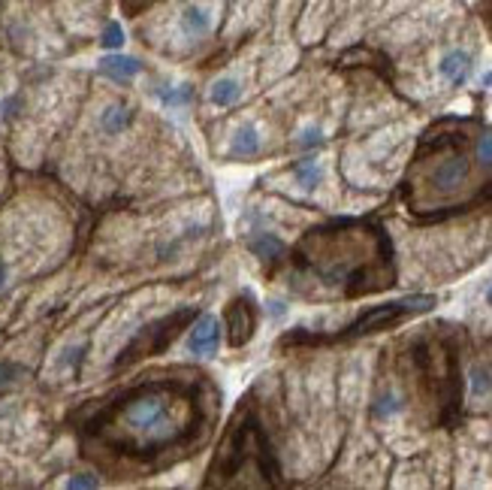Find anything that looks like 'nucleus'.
<instances>
[{
    "mask_svg": "<svg viewBox=\"0 0 492 490\" xmlns=\"http://www.w3.org/2000/svg\"><path fill=\"white\" fill-rule=\"evenodd\" d=\"M121 427L133 433L145 445H164V442L175 439L181 427L175 424L173 400L164 390H140L136 396L121 405L118 412Z\"/></svg>",
    "mask_w": 492,
    "mask_h": 490,
    "instance_id": "obj_1",
    "label": "nucleus"
},
{
    "mask_svg": "<svg viewBox=\"0 0 492 490\" xmlns=\"http://www.w3.org/2000/svg\"><path fill=\"white\" fill-rule=\"evenodd\" d=\"M432 306H435V297H423V294L405 297V300H393V303H383V306H378V309H368L366 315H359L351 324L348 333L351 336H366V333L383 331V327H393V324H399V321L408 318V315L429 312Z\"/></svg>",
    "mask_w": 492,
    "mask_h": 490,
    "instance_id": "obj_2",
    "label": "nucleus"
},
{
    "mask_svg": "<svg viewBox=\"0 0 492 490\" xmlns=\"http://www.w3.org/2000/svg\"><path fill=\"white\" fill-rule=\"evenodd\" d=\"M218 25V6L214 0H179L173 12V28L184 43H203Z\"/></svg>",
    "mask_w": 492,
    "mask_h": 490,
    "instance_id": "obj_3",
    "label": "nucleus"
},
{
    "mask_svg": "<svg viewBox=\"0 0 492 490\" xmlns=\"http://www.w3.org/2000/svg\"><path fill=\"white\" fill-rule=\"evenodd\" d=\"M194 318V312L190 309H181L175 312V315H169L164 321H157L155 327H149V331H142V336H136L133 342L125 348V355L118 357V366L130 363L133 357H145V355H155L157 348H164L169 339H173L175 333H179V327H184L188 321Z\"/></svg>",
    "mask_w": 492,
    "mask_h": 490,
    "instance_id": "obj_4",
    "label": "nucleus"
},
{
    "mask_svg": "<svg viewBox=\"0 0 492 490\" xmlns=\"http://www.w3.org/2000/svg\"><path fill=\"white\" fill-rule=\"evenodd\" d=\"M468 179V160L463 155H450L444 158L441 164H435L432 176H429V182H432L435 191H441V194H450V191L463 188Z\"/></svg>",
    "mask_w": 492,
    "mask_h": 490,
    "instance_id": "obj_5",
    "label": "nucleus"
},
{
    "mask_svg": "<svg viewBox=\"0 0 492 490\" xmlns=\"http://www.w3.org/2000/svg\"><path fill=\"white\" fill-rule=\"evenodd\" d=\"M227 333L233 346H245L254 333V306H248L245 297L227 306Z\"/></svg>",
    "mask_w": 492,
    "mask_h": 490,
    "instance_id": "obj_6",
    "label": "nucleus"
},
{
    "mask_svg": "<svg viewBox=\"0 0 492 490\" xmlns=\"http://www.w3.org/2000/svg\"><path fill=\"white\" fill-rule=\"evenodd\" d=\"M472 67H474V58H472V52H465V49H450V52H444L441 61H438V73H441V79L450 82L453 88L465 86V79L472 76Z\"/></svg>",
    "mask_w": 492,
    "mask_h": 490,
    "instance_id": "obj_7",
    "label": "nucleus"
},
{
    "mask_svg": "<svg viewBox=\"0 0 492 490\" xmlns=\"http://www.w3.org/2000/svg\"><path fill=\"white\" fill-rule=\"evenodd\" d=\"M100 73L109 76L112 82H130L142 73V61L133 55H125V52H106L100 58Z\"/></svg>",
    "mask_w": 492,
    "mask_h": 490,
    "instance_id": "obj_8",
    "label": "nucleus"
},
{
    "mask_svg": "<svg viewBox=\"0 0 492 490\" xmlns=\"http://www.w3.org/2000/svg\"><path fill=\"white\" fill-rule=\"evenodd\" d=\"M188 346H190V351H194V355L212 357L214 351H218V346H221V324L212 315H203V318L197 321L194 331H190Z\"/></svg>",
    "mask_w": 492,
    "mask_h": 490,
    "instance_id": "obj_9",
    "label": "nucleus"
},
{
    "mask_svg": "<svg viewBox=\"0 0 492 490\" xmlns=\"http://www.w3.org/2000/svg\"><path fill=\"white\" fill-rule=\"evenodd\" d=\"M133 118H136V112L130 110L127 103H112V106H106L103 116H100V127H103L106 134L118 136L133 125Z\"/></svg>",
    "mask_w": 492,
    "mask_h": 490,
    "instance_id": "obj_10",
    "label": "nucleus"
},
{
    "mask_svg": "<svg viewBox=\"0 0 492 490\" xmlns=\"http://www.w3.org/2000/svg\"><path fill=\"white\" fill-rule=\"evenodd\" d=\"M239 97H242V86L233 76H221V79H214L209 88V101L214 106H233Z\"/></svg>",
    "mask_w": 492,
    "mask_h": 490,
    "instance_id": "obj_11",
    "label": "nucleus"
},
{
    "mask_svg": "<svg viewBox=\"0 0 492 490\" xmlns=\"http://www.w3.org/2000/svg\"><path fill=\"white\" fill-rule=\"evenodd\" d=\"M260 145H263V140H260V130L251 127V125H245V127L236 130L230 151H233V155H239V158H248V155H257Z\"/></svg>",
    "mask_w": 492,
    "mask_h": 490,
    "instance_id": "obj_12",
    "label": "nucleus"
},
{
    "mask_svg": "<svg viewBox=\"0 0 492 490\" xmlns=\"http://www.w3.org/2000/svg\"><path fill=\"white\" fill-rule=\"evenodd\" d=\"M157 97H160V103H166V106H179L194 97V88H190L188 82H164V86L157 88Z\"/></svg>",
    "mask_w": 492,
    "mask_h": 490,
    "instance_id": "obj_13",
    "label": "nucleus"
},
{
    "mask_svg": "<svg viewBox=\"0 0 492 490\" xmlns=\"http://www.w3.org/2000/svg\"><path fill=\"white\" fill-rule=\"evenodd\" d=\"M320 179H324V167H320L314 158H305V160H299L296 164V182L302 188H309V191L318 188Z\"/></svg>",
    "mask_w": 492,
    "mask_h": 490,
    "instance_id": "obj_14",
    "label": "nucleus"
},
{
    "mask_svg": "<svg viewBox=\"0 0 492 490\" xmlns=\"http://www.w3.org/2000/svg\"><path fill=\"white\" fill-rule=\"evenodd\" d=\"M251 251L257 257H266V260H272V257H278L281 251H284V245L278 236H272V233H257L251 240Z\"/></svg>",
    "mask_w": 492,
    "mask_h": 490,
    "instance_id": "obj_15",
    "label": "nucleus"
},
{
    "mask_svg": "<svg viewBox=\"0 0 492 490\" xmlns=\"http://www.w3.org/2000/svg\"><path fill=\"white\" fill-rule=\"evenodd\" d=\"M125 28H121V21H106L103 30H100V45H103L106 52H118L121 45H125Z\"/></svg>",
    "mask_w": 492,
    "mask_h": 490,
    "instance_id": "obj_16",
    "label": "nucleus"
},
{
    "mask_svg": "<svg viewBox=\"0 0 492 490\" xmlns=\"http://www.w3.org/2000/svg\"><path fill=\"white\" fill-rule=\"evenodd\" d=\"M396 412H402V400L396 394H383L378 403H375V418H393Z\"/></svg>",
    "mask_w": 492,
    "mask_h": 490,
    "instance_id": "obj_17",
    "label": "nucleus"
},
{
    "mask_svg": "<svg viewBox=\"0 0 492 490\" xmlns=\"http://www.w3.org/2000/svg\"><path fill=\"white\" fill-rule=\"evenodd\" d=\"M318 145H324V130L320 127H305L299 134V149H318Z\"/></svg>",
    "mask_w": 492,
    "mask_h": 490,
    "instance_id": "obj_18",
    "label": "nucleus"
},
{
    "mask_svg": "<svg viewBox=\"0 0 492 490\" xmlns=\"http://www.w3.org/2000/svg\"><path fill=\"white\" fill-rule=\"evenodd\" d=\"M19 375H21V366L19 363H12V361H0V388H10L19 381Z\"/></svg>",
    "mask_w": 492,
    "mask_h": 490,
    "instance_id": "obj_19",
    "label": "nucleus"
},
{
    "mask_svg": "<svg viewBox=\"0 0 492 490\" xmlns=\"http://www.w3.org/2000/svg\"><path fill=\"white\" fill-rule=\"evenodd\" d=\"M160 0H121V6L130 12V15H136V12H145V10H151V6H157Z\"/></svg>",
    "mask_w": 492,
    "mask_h": 490,
    "instance_id": "obj_20",
    "label": "nucleus"
},
{
    "mask_svg": "<svg viewBox=\"0 0 492 490\" xmlns=\"http://www.w3.org/2000/svg\"><path fill=\"white\" fill-rule=\"evenodd\" d=\"M478 158H480V164L492 167V134L480 136V143H478Z\"/></svg>",
    "mask_w": 492,
    "mask_h": 490,
    "instance_id": "obj_21",
    "label": "nucleus"
},
{
    "mask_svg": "<svg viewBox=\"0 0 492 490\" xmlns=\"http://www.w3.org/2000/svg\"><path fill=\"white\" fill-rule=\"evenodd\" d=\"M21 110V94H10L4 101V106H0V112H4V118H12L15 112Z\"/></svg>",
    "mask_w": 492,
    "mask_h": 490,
    "instance_id": "obj_22",
    "label": "nucleus"
},
{
    "mask_svg": "<svg viewBox=\"0 0 492 490\" xmlns=\"http://www.w3.org/2000/svg\"><path fill=\"white\" fill-rule=\"evenodd\" d=\"M82 355H85V348H73V351H67V355L60 357V366H70V370H79Z\"/></svg>",
    "mask_w": 492,
    "mask_h": 490,
    "instance_id": "obj_23",
    "label": "nucleus"
},
{
    "mask_svg": "<svg viewBox=\"0 0 492 490\" xmlns=\"http://www.w3.org/2000/svg\"><path fill=\"white\" fill-rule=\"evenodd\" d=\"M97 485H100V481L94 476H88V472H82V476H76V478L67 481V487H97Z\"/></svg>",
    "mask_w": 492,
    "mask_h": 490,
    "instance_id": "obj_24",
    "label": "nucleus"
},
{
    "mask_svg": "<svg viewBox=\"0 0 492 490\" xmlns=\"http://www.w3.org/2000/svg\"><path fill=\"white\" fill-rule=\"evenodd\" d=\"M474 390H478V394L489 390V381H487V375H483V372H474Z\"/></svg>",
    "mask_w": 492,
    "mask_h": 490,
    "instance_id": "obj_25",
    "label": "nucleus"
},
{
    "mask_svg": "<svg viewBox=\"0 0 492 490\" xmlns=\"http://www.w3.org/2000/svg\"><path fill=\"white\" fill-rule=\"evenodd\" d=\"M480 15L487 19V25L492 30V0H480Z\"/></svg>",
    "mask_w": 492,
    "mask_h": 490,
    "instance_id": "obj_26",
    "label": "nucleus"
},
{
    "mask_svg": "<svg viewBox=\"0 0 492 490\" xmlns=\"http://www.w3.org/2000/svg\"><path fill=\"white\" fill-rule=\"evenodd\" d=\"M6 285H10V266L0 264V290H6Z\"/></svg>",
    "mask_w": 492,
    "mask_h": 490,
    "instance_id": "obj_27",
    "label": "nucleus"
},
{
    "mask_svg": "<svg viewBox=\"0 0 492 490\" xmlns=\"http://www.w3.org/2000/svg\"><path fill=\"white\" fill-rule=\"evenodd\" d=\"M269 306H272V315H275V318L284 315V303H269Z\"/></svg>",
    "mask_w": 492,
    "mask_h": 490,
    "instance_id": "obj_28",
    "label": "nucleus"
},
{
    "mask_svg": "<svg viewBox=\"0 0 492 490\" xmlns=\"http://www.w3.org/2000/svg\"><path fill=\"white\" fill-rule=\"evenodd\" d=\"M487 300H489V306H492V288H489V294H487Z\"/></svg>",
    "mask_w": 492,
    "mask_h": 490,
    "instance_id": "obj_29",
    "label": "nucleus"
}]
</instances>
